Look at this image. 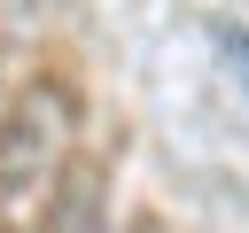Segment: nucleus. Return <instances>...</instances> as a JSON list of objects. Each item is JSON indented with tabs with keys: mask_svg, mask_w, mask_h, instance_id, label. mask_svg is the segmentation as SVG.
<instances>
[{
	"mask_svg": "<svg viewBox=\"0 0 249 233\" xmlns=\"http://www.w3.org/2000/svg\"><path fill=\"white\" fill-rule=\"evenodd\" d=\"M70 140H78V93L62 78H31L0 116V210L16 225L54 202L70 171Z\"/></svg>",
	"mask_w": 249,
	"mask_h": 233,
	"instance_id": "1",
	"label": "nucleus"
},
{
	"mask_svg": "<svg viewBox=\"0 0 249 233\" xmlns=\"http://www.w3.org/2000/svg\"><path fill=\"white\" fill-rule=\"evenodd\" d=\"M226 47H233V70H241V85H249V31H226Z\"/></svg>",
	"mask_w": 249,
	"mask_h": 233,
	"instance_id": "2",
	"label": "nucleus"
}]
</instances>
